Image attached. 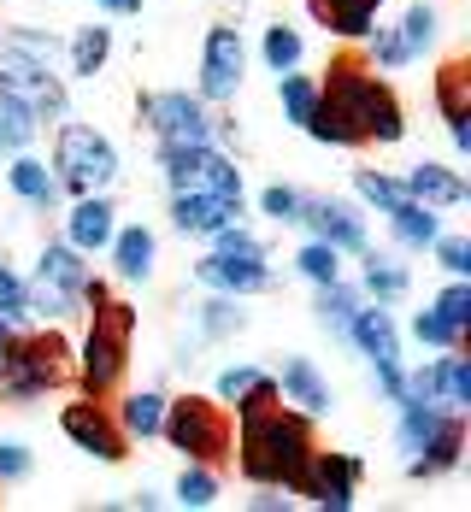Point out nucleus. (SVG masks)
Here are the masks:
<instances>
[{
    "label": "nucleus",
    "instance_id": "6e6552de",
    "mask_svg": "<svg viewBox=\"0 0 471 512\" xmlns=\"http://www.w3.org/2000/svg\"><path fill=\"white\" fill-rule=\"evenodd\" d=\"M159 436H165L183 460H195V465H224L230 460V442H236L230 412L218 407L212 395H177V401H165V424H159Z\"/></svg>",
    "mask_w": 471,
    "mask_h": 512
},
{
    "label": "nucleus",
    "instance_id": "4468645a",
    "mask_svg": "<svg viewBox=\"0 0 471 512\" xmlns=\"http://www.w3.org/2000/svg\"><path fill=\"white\" fill-rule=\"evenodd\" d=\"M59 430H65L71 448H83L89 460H101V465H118L124 454H130V436L118 430L112 407L95 401V395H83V401H71V407L59 412Z\"/></svg>",
    "mask_w": 471,
    "mask_h": 512
},
{
    "label": "nucleus",
    "instance_id": "a211bd4d",
    "mask_svg": "<svg viewBox=\"0 0 471 512\" xmlns=\"http://www.w3.org/2000/svg\"><path fill=\"white\" fill-rule=\"evenodd\" d=\"M112 230H118V206L106 195H71V206H65V242L77 254H106Z\"/></svg>",
    "mask_w": 471,
    "mask_h": 512
},
{
    "label": "nucleus",
    "instance_id": "ea45409f",
    "mask_svg": "<svg viewBox=\"0 0 471 512\" xmlns=\"http://www.w3.org/2000/svg\"><path fill=\"white\" fill-rule=\"evenodd\" d=\"M277 101H283V118H289V124H307V112L318 106V77L283 71V77H277Z\"/></svg>",
    "mask_w": 471,
    "mask_h": 512
},
{
    "label": "nucleus",
    "instance_id": "ddd939ff",
    "mask_svg": "<svg viewBox=\"0 0 471 512\" xmlns=\"http://www.w3.org/2000/svg\"><path fill=\"white\" fill-rule=\"evenodd\" d=\"M360 477H366V460L342 454V448H313V460L301 471L295 495L313 501V507H330V512H348L354 495H360Z\"/></svg>",
    "mask_w": 471,
    "mask_h": 512
},
{
    "label": "nucleus",
    "instance_id": "393cba45",
    "mask_svg": "<svg viewBox=\"0 0 471 512\" xmlns=\"http://www.w3.org/2000/svg\"><path fill=\"white\" fill-rule=\"evenodd\" d=\"M6 189H12L24 206H36V212H59V201H65V189H59L53 165H48V159H36L30 148L6 159Z\"/></svg>",
    "mask_w": 471,
    "mask_h": 512
},
{
    "label": "nucleus",
    "instance_id": "79ce46f5",
    "mask_svg": "<svg viewBox=\"0 0 471 512\" xmlns=\"http://www.w3.org/2000/svg\"><path fill=\"white\" fill-rule=\"evenodd\" d=\"M430 312H436L442 324H454L460 336H471V277H454V283L430 301Z\"/></svg>",
    "mask_w": 471,
    "mask_h": 512
},
{
    "label": "nucleus",
    "instance_id": "4be33fe9",
    "mask_svg": "<svg viewBox=\"0 0 471 512\" xmlns=\"http://www.w3.org/2000/svg\"><path fill=\"white\" fill-rule=\"evenodd\" d=\"M106 254H112V277L118 283H148L159 265V236L148 224H118L112 242H106Z\"/></svg>",
    "mask_w": 471,
    "mask_h": 512
},
{
    "label": "nucleus",
    "instance_id": "412c9836",
    "mask_svg": "<svg viewBox=\"0 0 471 512\" xmlns=\"http://www.w3.org/2000/svg\"><path fill=\"white\" fill-rule=\"evenodd\" d=\"M436 112H442L454 148L471 154V71H466V59H448L436 71Z\"/></svg>",
    "mask_w": 471,
    "mask_h": 512
},
{
    "label": "nucleus",
    "instance_id": "c03bdc74",
    "mask_svg": "<svg viewBox=\"0 0 471 512\" xmlns=\"http://www.w3.org/2000/svg\"><path fill=\"white\" fill-rule=\"evenodd\" d=\"M301 201H307L301 189H289V183H271V189L260 195V212L271 218V224H301Z\"/></svg>",
    "mask_w": 471,
    "mask_h": 512
},
{
    "label": "nucleus",
    "instance_id": "2f4dec72",
    "mask_svg": "<svg viewBox=\"0 0 471 512\" xmlns=\"http://www.w3.org/2000/svg\"><path fill=\"white\" fill-rule=\"evenodd\" d=\"M313 289H318V301H313L318 324H324L330 336H348V318H354V307H360L366 295H360L348 277H330V283H313Z\"/></svg>",
    "mask_w": 471,
    "mask_h": 512
},
{
    "label": "nucleus",
    "instance_id": "f257e3e1",
    "mask_svg": "<svg viewBox=\"0 0 471 512\" xmlns=\"http://www.w3.org/2000/svg\"><path fill=\"white\" fill-rule=\"evenodd\" d=\"M313 142L324 148H366V142H401L407 136V112H401V95L360 59H336L330 77L318 83V106L301 124Z\"/></svg>",
    "mask_w": 471,
    "mask_h": 512
},
{
    "label": "nucleus",
    "instance_id": "58836bf2",
    "mask_svg": "<svg viewBox=\"0 0 471 512\" xmlns=\"http://www.w3.org/2000/svg\"><path fill=\"white\" fill-rule=\"evenodd\" d=\"M360 42H366V53H371V71H407V65H413V53H407V42H401L395 24H371Z\"/></svg>",
    "mask_w": 471,
    "mask_h": 512
},
{
    "label": "nucleus",
    "instance_id": "7c9ffc66",
    "mask_svg": "<svg viewBox=\"0 0 471 512\" xmlns=\"http://www.w3.org/2000/svg\"><path fill=\"white\" fill-rule=\"evenodd\" d=\"M242 324H248V307H242L236 295H212L207 289V301L195 307V336H201V342H230Z\"/></svg>",
    "mask_w": 471,
    "mask_h": 512
},
{
    "label": "nucleus",
    "instance_id": "6ab92c4d",
    "mask_svg": "<svg viewBox=\"0 0 471 512\" xmlns=\"http://www.w3.org/2000/svg\"><path fill=\"white\" fill-rule=\"evenodd\" d=\"M277 377V395H283V407H295V412H307V418H324L330 412V377L318 371L307 354H289L283 359V371H271Z\"/></svg>",
    "mask_w": 471,
    "mask_h": 512
},
{
    "label": "nucleus",
    "instance_id": "cd10ccee",
    "mask_svg": "<svg viewBox=\"0 0 471 512\" xmlns=\"http://www.w3.org/2000/svg\"><path fill=\"white\" fill-rule=\"evenodd\" d=\"M307 6H313V18L330 30V36L360 42L371 24H377V6H383V0H307Z\"/></svg>",
    "mask_w": 471,
    "mask_h": 512
},
{
    "label": "nucleus",
    "instance_id": "aec40b11",
    "mask_svg": "<svg viewBox=\"0 0 471 512\" xmlns=\"http://www.w3.org/2000/svg\"><path fill=\"white\" fill-rule=\"evenodd\" d=\"M342 342H354L371 365H401V324L389 318V307L360 301L354 318H348V336H342Z\"/></svg>",
    "mask_w": 471,
    "mask_h": 512
},
{
    "label": "nucleus",
    "instance_id": "c9c22d12",
    "mask_svg": "<svg viewBox=\"0 0 471 512\" xmlns=\"http://www.w3.org/2000/svg\"><path fill=\"white\" fill-rule=\"evenodd\" d=\"M36 130H42V118H36L30 106L12 101V95H0V159L24 154V148L36 142Z\"/></svg>",
    "mask_w": 471,
    "mask_h": 512
},
{
    "label": "nucleus",
    "instance_id": "1a4fd4ad",
    "mask_svg": "<svg viewBox=\"0 0 471 512\" xmlns=\"http://www.w3.org/2000/svg\"><path fill=\"white\" fill-rule=\"evenodd\" d=\"M95 271H89V254H77L65 236L48 242L42 254H36V277H24L30 283V318H42V324H65V318H77L83 312V283H89Z\"/></svg>",
    "mask_w": 471,
    "mask_h": 512
},
{
    "label": "nucleus",
    "instance_id": "09e8293b",
    "mask_svg": "<svg viewBox=\"0 0 471 512\" xmlns=\"http://www.w3.org/2000/svg\"><path fill=\"white\" fill-rule=\"evenodd\" d=\"M95 6H101L106 18H142V6H148V0H95Z\"/></svg>",
    "mask_w": 471,
    "mask_h": 512
},
{
    "label": "nucleus",
    "instance_id": "dca6fc26",
    "mask_svg": "<svg viewBox=\"0 0 471 512\" xmlns=\"http://www.w3.org/2000/svg\"><path fill=\"white\" fill-rule=\"evenodd\" d=\"M407 395H424L436 407H471V359L460 348H436V359H424L419 371H407Z\"/></svg>",
    "mask_w": 471,
    "mask_h": 512
},
{
    "label": "nucleus",
    "instance_id": "a878e982",
    "mask_svg": "<svg viewBox=\"0 0 471 512\" xmlns=\"http://www.w3.org/2000/svg\"><path fill=\"white\" fill-rule=\"evenodd\" d=\"M171 224L183 230V236H218L224 224H242V201H230V195H171Z\"/></svg>",
    "mask_w": 471,
    "mask_h": 512
},
{
    "label": "nucleus",
    "instance_id": "473e14b6",
    "mask_svg": "<svg viewBox=\"0 0 471 512\" xmlns=\"http://www.w3.org/2000/svg\"><path fill=\"white\" fill-rule=\"evenodd\" d=\"M413 289V277H407V265L401 259H383L366 248V277H360V295H371L377 307H389V301H401Z\"/></svg>",
    "mask_w": 471,
    "mask_h": 512
},
{
    "label": "nucleus",
    "instance_id": "49530a36",
    "mask_svg": "<svg viewBox=\"0 0 471 512\" xmlns=\"http://www.w3.org/2000/svg\"><path fill=\"white\" fill-rule=\"evenodd\" d=\"M413 336H419L424 348H466V336H460L454 324H442V318H436L430 307L413 312Z\"/></svg>",
    "mask_w": 471,
    "mask_h": 512
},
{
    "label": "nucleus",
    "instance_id": "f704fd0d",
    "mask_svg": "<svg viewBox=\"0 0 471 512\" xmlns=\"http://www.w3.org/2000/svg\"><path fill=\"white\" fill-rule=\"evenodd\" d=\"M171 501L183 512H207V507H218V465H183L177 471V483H171Z\"/></svg>",
    "mask_w": 471,
    "mask_h": 512
},
{
    "label": "nucleus",
    "instance_id": "f3484780",
    "mask_svg": "<svg viewBox=\"0 0 471 512\" xmlns=\"http://www.w3.org/2000/svg\"><path fill=\"white\" fill-rule=\"evenodd\" d=\"M212 401L224 412H260V407H277L283 395H277V377L265 371V365H248V359H230V365H218V377H212Z\"/></svg>",
    "mask_w": 471,
    "mask_h": 512
},
{
    "label": "nucleus",
    "instance_id": "7ed1b4c3",
    "mask_svg": "<svg viewBox=\"0 0 471 512\" xmlns=\"http://www.w3.org/2000/svg\"><path fill=\"white\" fill-rule=\"evenodd\" d=\"M59 36L53 30H30V24H6L0 30V95L24 101L42 124H65L71 118V89L59 71Z\"/></svg>",
    "mask_w": 471,
    "mask_h": 512
},
{
    "label": "nucleus",
    "instance_id": "a18cd8bd",
    "mask_svg": "<svg viewBox=\"0 0 471 512\" xmlns=\"http://www.w3.org/2000/svg\"><path fill=\"white\" fill-rule=\"evenodd\" d=\"M30 471H36L30 442H18V436H0V489H6V483H24Z\"/></svg>",
    "mask_w": 471,
    "mask_h": 512
},
{
    "label": "nucleus",
    "instance_id": "9b49d317",
    "mask_svg": "<svg viewBox=\"0 0 471 512\" xmlns=\"http://www.w3.org/2000/svg\"><path fill=\"white\" fill-rule=\"evenodd\" d=\"M136 118L148 124V136H154L159 148H201V142L218 136L212 106L201 95H189V89H154V95H142Z\"/></svg>",
    "mask_w": 471,
    "mask_h": 512
},
{
    "label": "nucleus",
    "instance_id": "0eeeda50",
    "mask_svg": "<svg viewBox=\"0 0 471 512\" xmlns=\"http://www.w3.org/2000/svg\"><path fill=\"white\" fill-rule=\"evenodd\" d=\"M118 171L124 165H118V148H112L106 130L77 124V118L59 124V136H53V177H59L65 195H106L118 183Z\"/></svg>",
    "mask_w": 471,
    "mask_h": 512
},
{
    "label": "nucleus",
    "instance_id": "20e7f679",
    "mask_svg": "<svg viewBox=\"0 0 471 512\" xmlns=\"http://www.w3.org/2000/svg\"><path fill=\"white\" fill-rule=\"evenodd\" d=\"M89 312V330H83V342L71 348V377H77V389L83 395H95L106 401L118 383H124V371H130V336H136V307L130 301H95Z\"/></svg>",
    "mask_w": 471,
    "mask_h": 512
},
{
    "label": "nucleus",
    "instance_id": "2eb2a0df",
    "mask_svg": "<svg viewBox=\"0 0 471 512\" xmlns=\"http://www.w3.org/2000/svg\"><path fill=\"white\" fill-rule=\"evenodd\" d=\"M301 224L313 230L318 242H330L336 254H366L371 248L366 212L354 201H342V195H307V201H301Z\"/></svg>",
    "mask_w": 471,
    "mask_h": 512
},
{
    "label": "nucleus",
    "instance_id": "c85d7f7f",
    "mask_svg": "<svg viewBox=\"0 0 471 512\" xmlns=\"http://www.w3.org/2000/svg\"><path fill=\"white\" fill-rule=\"evenodd\" d=\"M112 59V24H83L65 42V77H101Z\"/></svg>",
    "mask_w": 471,
    "mask_h": 512
},
{
    "label": "nucleus",
    "instance_id": "5701e85b",
    "mask_svg": "<svg viewBox=\"0 0 471 512\" xmlns=\"http://www.w3.org/2000/svg\"><path fill=\"white\" fill-rule=\"evenodd\" d=\"M401 183H407V195H413L419 206H430V212H454V206L471 201V183L454 171V165H436V159H419Z\"/></svg>",
    "mask_w": 471,
    "mask_h": 512
},
{
    "label": "nucleus",
    "instance_id": "9d476101",
    "mask_svg": "<svg viewBox=\"0 0 471 512\" xmlns=\"http://www.w3.org/2000/svg\"><path fill=\"white\" fill-rule=\"evenodd\" d=\"M159 171L171 195H230L242 201V165L230 148L201 142V148H159Z\"/></svg>",
    "mask_w": 471,
    "mask_h": 512
},
{
    "label": "nucleus",
    "instance_id": "3c124183",
    "mask_svg": "<svg viewBox=\"0 0 471 512\" xmlns=\"http://www.w3.org/2000/svg\"><path fill=\"white\" fill-rule=\"evenodd\" d=\"M12 336H18V324H12V318H0V365H6V354H12Z\"/></svg>",
    "mask_w": 471,
    "mask_h": 512
},
{
    "label": "nucleus",
    "instance_id": "8fccbe9b",
    "mask_svg": "<svg viewBox=\"0 0 471 512\" xmlns=\"http://www.w3.org/2000/svg\"><path fill=\"white\" fill-rule=\"evenodd\" d=\"M248 507H254V512H289V489H283V495H277V489H271V483H265V495H254V501H248Z\"/></svg>",
    "mask_w": 471,
    "mask_h": 512
},
{
    "label": "nucleus",
    "instance_id": "de8ad7c7",
    "mask_svg": "<svg viewBox=\"0 0 471 512\" xmlns=\"http://www.w3.org/2000/svg\"><path fill=\"white\" fill-rule=\"evenodd\" d=\"M430 254H436V265H442L448 277H471V242L466 236H448V230H442V236L430 242Z\"/></svg>",
    "mask_w": 471,
    "mask_h": 512
},
{
    "label": "nucleus",
    "instance_id": "bb28decb",
    "mask_svg": "<svg viewBox=\"0 0 471 512\" xmlns=\"http://www.w3.org/2000/svg\"><path fill=\"white\" fill-rule=\"evenodd\" d=\"M165 389H136V395H124L118 407H112V418H118V430L130 436V442H154L159 424H165Z\"/></svg>",
    "mask_w": 471,
    "mask_h": 512
},
{
    "label": "nucleus",
    "instance_id": "423d86ee",
    "mask_svg": "<svg viewBox=\"0 0 471 512\" xmlns=\"http://www.w3.org/2000/svg\"><path fill=\"white\" fill-rule=\"evenodd\" d=\"M212 248L195 259V283L212 289V295H236V301H248V295H265L277 277H271V248H265L254 230H242V224H224L218 236H207Z\"/></svg>",
    "mask_w": 471,
    "mask_h": 512
},
{
    "label": "nucleus",
    "instance_id": "39448f33",
    "mask_svg": "<svg viewBox=\"0 0 471 512\" xmlns=\"http://www.w3.org/2000/svg\"><path fill=\"white\" fill-rule=\"evenodd\" d=\"M65 383H71V342H65V330L59 324L18 330L12 336V354L0 365V401L6 407H30L48 389H65Z\"/></svg>",
    "mask_w": 471,
    "mask_h": 512
},
{
    "label": "nucleus",
    "instance_id": "c756f323",
    "mask_svg": "<svg viewBox=\"0 0 471 512\" xmlns=\"http://www.w3.org/2000/svg\"><path fill=\"white\" fill-rule=\"evenodd\" d=\"M389 236H395V248H407V254H430V242L442 236V212H430V206L407 201L389 212Z\"/></svg>",
    "mask_w": 471,
    "mask_h": 512
},
{
    "label": "nucleus",
    "instance_id": "4c0bfd02",
    "mask_svg": "<svg viewBox=\"0 0 471 512\" xmlns=\"http://www.w3.org/2000/svg\"><path fill=\"white\" fill-rule=\"evenodd\" d=\"M395 30H401L407 53H413V59H424V53L436 48V36H442V12H436L430 0H413V6H407V18H401Z\"/></svg>",
    "mask_w": 471,
    "mask_h": 512
},
{
    "label": "nucleus",
    "instance_id": "b1692460",
    "mask_svg": "<svg viewBox=\"0 0 471 512\" xmlns=\"http://www.w3.org/2000/svg\"><path fill=\"white\" fill-rule=\"evenodd\" d=\"M460 460H466V418H460V412H448V418H442V430L424 442L419 454H407V477L430 483V477L460 471Z\"/></svg>",
    "mask_w": 471,
    "mask_h": 512
},
{
    "label": "nucleus",
    "instance_id": "f8f14e48",
    "mask_svg": "<svg viewBox=\"0 0 471 512\" xmlns=\"http://www.w3.org/2000/svg\"><path fill=\"white\" fill-rule=\"evenodd\" d=\"M242 77H248V42L236 24H212L207 42H201V77H195V95L207 106H224L242 95Z\"/></svg>",
    "mask_w": 471,
    "mask_h": 512
},
{
    "label": "nucleus",
    "instance_id": "72a5a7b5",
    "mask_svg": "<svg viewBox=\"0 0 471 512\" xmlns=\"http://www.w3.org/2000/svg\"><path fill=\"white\" fill-rule=\"evenodd\" d=\"M260 59H265V71H301V59H307V36L295 30V24H265V36H260Z\"/></svg>",
    "mask_w": 471,
    "mask_h": 512
},
{
    "label": "nucleus",
    "instance_id": "a19ab883",
    "mask_svg": "<svg viewBox=\"0 0 471 512\" xmlns=\"http://www.w3.org/2000/svg\"><path fill=\"white\" fill-rule=\"evenodd\" d=\"M295 271H301L307 283H330V277H342V254H336L330 242L307 236V242H301V254H295Z\"/></svg>",
    "mask_w": 471,
    "mask_h": 512
},
{
    "label": "nucleus",
    "instance_id": "37998d69",
    "mask_svg": "<svg viewBox=\"0 0 471 512\" xmlns=\"http://www.w3.org/2000/svg\"><path fill=\"white\" fill-rule=\"evenodd\" d=\"M0 318H12V324L30 318V283L12 271V259L6 254H0Z\"/></svg>",
    "mask_w": 471,
    "mask_h": 512
},
{
    "label": "nucleus",
    "instance_id": "e433bc0d",
    "mask_svg": "<svg viewBox=\"0 0 471 512\" xmlns=\"http://www.w3.org/2000/svg\"><path fill=\"white\" fill-rule=\"evenodd\" d=\"M354 195L371 206V212H395V206H407L413 195H407V183L401 177H389V171H354Z\"/></svg>",
    "mask_w": 471,
    "mask_h": 512
},
{
    "label": "nucleus",
    "instance_id": "f03ea898",
    "mask_svg": "<svg viewBox=\"0 0 471 512\" xmlns=\"http://www.w3.org/2000/svg\"><path fill=\"white\" fill-rule=\"evenodd\" d=\"M318 436H313V418L295 407H260V412H242L236 418V442H230V460L242 465V477L254 483V489H289L295 495V483H301V471L313 460Z\"/></svg>",
    "mask_w": 471,
    "mask_h": 512
}]
</instances>
